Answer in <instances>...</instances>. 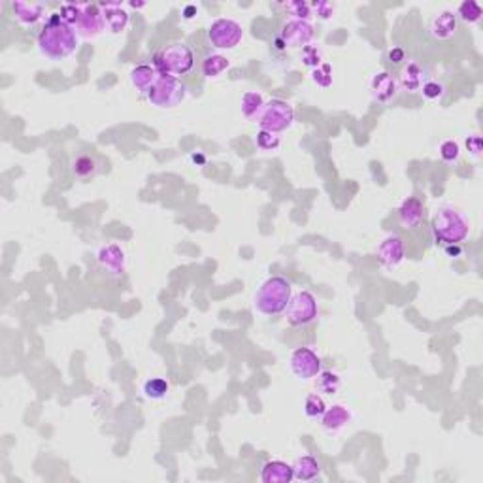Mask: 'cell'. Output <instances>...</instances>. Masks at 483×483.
I'll use <instances>...</instances> for the list:
<instances>
[{
	"label": "cell",
	"mask_w": 483,
	"mask_h": 483,
	"mask_svg": "<svg viewBox=\"0 0 483 483\" xmlns=\"http://www.w3.org/2000/svg\"><path fill=\"white\" fill-rule=\"evenodd\" d=\"M38 50L47 59H65L78 50L76 30L72 29V25L61 19V14H53L38 36Z\"/></svg>",
	"instance_id": "cell-1"
},
{
	"label": "cell",
	"mask_w": 483,
	"mask_h": 483,
	"mask_svg": "<svg viewBox=\"0 0 483 483\" xmlns=\"http://www.w3.org/2000/svg\"><path fill=\"white\" fill-rule=\"evenodd\" d=\"M432 233L436 236V240L444 242L447 246L449 244H461L470 235V221L461 210L447 206V208H442L434 215Z\"/></svg>",
	"instance_id": "cell-2"
},
{
	"label": "cell",
	"mask_w": 483,
	"mask_h": 483,
	"mask_svg": "<svg viewBox=\"0 0 483 483\" xmlns=\"http://www.w3.org/2000/svg\"><path fill=\"white\" fill-rule=\"evenodd\" d=\"M289 301H291V283L279 276L263 281L255 293L257 312H261L263 315H276L286 312Z\"/></svg>",
	"instance_id": "cell-3"
},
{
	"label": "cell",
	"mask_w": 483,
	"mask_h": 483,
	"mask_svg": "<svg viewBox=\"0 0 483 483\" xmlns=\"http://www.w3.org/2000/svg\"><path fill=\"white\" fill-rule=\"evenodd\" d=\"M195 65V55L187 45L170 44L153 57V66L161 76H183Z\"/></svg>",
	"instance_id": "cell-4"
},
{
	"label": "cell",
	"mask_w": 483,
	"mask_h": 483,
	"mask_svg": "<svg viewBox=\"0 0 483 483\" xmlns=\"http://www.w3.org/2000/svg\"><path fill=\"white\" fill-rule=\"evenodd\" d=\"M257 121H259L263 131L274 132V134L287 131L294 121L293 106L286 103V100L274 98L268 104H264L263 111L259 114Z\"/></svg>",
	"instance_id": "cell-5"
},
{
	"label": "cell",
	"mask_w": 483,
	"mask_h": 483,
	"mask_svg": "<svg viewBox=\"0 0 483 483\" xmlns=\"http://www.w3.org/2000/svg\"><path fill=\"white\" fill-rule=\"evenodd\" d=\"M147 98L159 108H174L185 98V85L174 76H161L155 87L147 93Z\"/></svg>",
	"instance_id": "cell-6"
},
{
	"label": "cell",
	"mask_w": 483,
	"mask_h": 483,
	"mask_svg": "<svg viewBox=\"0 0 483 483\" xmlns=\"http://www.w3.org/2000/svg\"><path fill=\"white\" fill-rule=\"evenodd\" d=\"M242 36H244V30L240 23L235 19H227V17L215 19L208 30V40L217 50H233L240 44Z\"/></svg>",
	"instance_id": "cell-7"
},
{
	"label": "cell",
	"mask_w": 483,
	"mask_h": 483,
	"mask_svg": "<svg viewBox=\"0 0 483 483\" xmlns=\"http://www.w3.org/2000/svg\"><path fill=\"white\" fill-rule=\"evenodd\" d=\"M287 321L294 325V327H302L312 323L317 317V301L310 291H301L294 297H291V301L286 308Z\"/></svg>",
	"instance_id": "cell-8"
},
{
	"label": "cell",
	"mask_w": 483,
	"mask_h": 483,
	"mask_svg": "<svg viewBox=\"0 0 483 483\" xmlns=\"http://www.w3.org/2000/svg\"><path fill=\"white\" fill-rule=\"evenodd\" d=\"M291 372L299 380H312L321 372V359L310 347H297L291 353Z\"/></svg>",
	"instance_id": "cell-9"
},
{
	"label": "cell",
	"mask_w": 483,
	"mask_h": 483,
	"mask_svg": "<svg viewBox=\"0 0 483 483\" xmlns=\"http://www.w3.org/2000/svg\"><path fill=\"white\" fill-rule=\"evenodd\" d=\"M106 27V19H104L103 8L96 6V4H83L81 15L78 23H76V29L83 38H95Z\"/></svg>",
	"instance_id": "cell-10"
},
{
	"label": "cell",
	"mask_w": 483,
	"mask_h": 483,
	"mask_svg": "<svg viewBox=\"0 0 483 483\" xmlns=\"http://www.w3.org/2000/svg\"><path fill=\"white\" fill-rule=\"evenodd\" d=\"M312 38H314V27L308 21H301V19L287 21L279 32V40L291 47H306L312 42Z\"/></svg>",
	"instance_id": "cell-11"
},
{
	"label": "cell",
	"mask_w": 483,
	"mask_h": 483,
	"mask_svg": "<svg viewBox=\"0 0 483 483\" xmlns=\"http://www.w3.org/2000/svg\"><path fill=\"white\" fill-rule=\"evenodd\" d=\"M378 261L381 263L383 268H395L398 264L402 263L404 259V242L400 236L391 235L385 240L381 242L380 248H378Z\"/></svg>",
	"instance_id": "cell-12"
},
{
	"label": "cell",
	"mask_w": 483,
	"mask_h": 483,
	"mask_svg": "<svg viewBox=\"0 0 483 483\" xmlns=\"http://www.w3.org/2000/svg\"><path fill=\"white\" fill-rule=\"evenodd\" d=\"M427 80H431L429 70L421 63H418V61L406 63V66L400 70V85H402L404 91H410V93L421 91V87H423V83Z\"/></svg>",
	"instance_id": "cell-13"
},
{
	"label": "cell",
	"mask_w": 483,
	"mask_h": 483,
	"mask_svg": "<svg viewBox=\"0 0 483 483\" xmlns=\"http://www.w3.org/2000/svg\"><path fill=\"white\" fill-rule=\"evenodd\" d=\"M72 172L81 182H89L100 174V161L93 153H81L72 161Z\"/></svg>",
	"instance_id": "cell-14"
},
{
	"label": "cell",
	"mask_w": 483,
	"mask_h": 483,
	"mask_svg": "<svg viewBox=\"0 0 483 483\" xmlns=\"http://www.w3.org/2000/svg\"><path fill=\"white\" fill-rule=\"evenodd\" d=\"M293 477V466L283 461H268L261 472V482L264 483H289Z\"/></svg>",
	"instance_id": "cell-15"
},
{
	"label": "cell",
	"mask_w": 483,
	"mask_h": 483,
	"mask_svg": "<svg viewBox=\"0 0 483 483\" xmlns=\"http://www.w3.org/2000/svg\"><path fill=\"white\" fill-rule=\"evenodd\" d=\"M457 30V14L455 12H442L431 21V34L436 40H447L451 38Z\"/></svg>",
	"instance_id": "cell-16"
},
{
	"label": "cell",
	"mask_w": 483,
	"mask_h": 483,
	"mask_svg": "<svg viewBox=\"0 0 483 483\" xmlns=\"http://www.w3.org/2000/svg\"><path fill=\"white\" fill-rule=\"evenodd\" d=\"M350 421H352V411L347 410L345 406H340V404L332 406V408H327L321 416L323 429L329 432L342 431Z\"/></svg>",
	"instance_id": "cell-17"
},
{
	"label": "cell",
	"mask_w": 483,
	"mask_h": 483,
	"mask_svg": "<svg viewBox=\"0 0 483 483\" xmlns=\"http://www.w3.org/2000/svg\"><path fill=\"white\" fill-rule=\"evenodd\" d=\"M96 259H98L100 266L106 268L108 272H111V274H121V272H123L125 253L121 251L119 246H116V244H110V246H106V248L100 249V251H98V255H96Z\"/></svg>",
	"instance_id": "cell-18"
},
{
	"label": "cell",
	"mask_w": 483,
	"mask_h": 483,
	"mask_svg": "<svg viewBox=\"0 0 483 483\" xmlns=\"http://www.w3.org/2000/svg\"><path fill=\"white\" fill-rule=\"evenodd\" d=\"M159 78H161V74L157 72L155 66L149 65L136 66L131 72V83L142 93H149L155 87V83L159 81Z\"/></svg>",
	"instance_id": "cell-19"
},
{
	"label": "cell",
	"mask_w": 483,
	"mask_h": 483,
	"mask_svg": "<svg viewBox=\"0 0 483 483\" xmlns=\"http://www.w3.org/2000/svg\"><path fill=\"white\" fill-rule=\"evenodd\" d=\"M398 81L389 72L378 74L372 80V96L378 103H389L396 95Z\"/></svg>",
	"instance_id": "cell-20"
},
{
	"label": "cell",
	"mask_w": 483,
	"mask_h": 483,
	"mask_svg": "<svg viewBox=\"0 0 483 483\" xmlns=\"http://www.w3.org/2000/svg\"><path fill=\"white\" fill-rule=\"evenodd\" d=\"M398 217L404 228L418 227L423 217V206L418 198H406L400 208H398Z\"/></svg>",
	"instance_id": "cell-21"
},
{
	"label": "cell",
	"mask_w": 483,
	"mask_h": 483,
	"mask_svg": "<svg viewBox=\"0 0 483 483\" xmlns=\"http://www.w3.org/2000/svg\"><path fill=\"white\" fill-rule=\"evenodd\" d=\"M104 12V19H106V27L111 30V32H121L127 27L129 23V14L125 12L123 6L114 2V4H100Z\"/></svg>",
	"instance_id": "cell-22"
},
{
	"label": "cell",
	"mask_w": 483,
	"mask_h": 483,
	"mask_svg": "<svg viewBox=\"0 0 483 483\" xmlns=\"http://www.w3.org/2000/svg\"><path fill=\"white\" fill-rule=\"evenodd\" d=\"M293 474L301 482H312L319 474V464L312 455H304L301 459H297L293 464Z\"/></svg>",
	"instance_id": "cell-23"
},
{
	"label": "cell",
	"mask_w": 483,
	"mask_h": 483,
	"mask_svg": "<svg viewBox=\"0 0 483 483\" xmlns=\"http://www.w3.org/2000/svg\"><path fill=\"white\" fill-rule=\"evenodd\" d=\"M15 17L25 25H32L42 17V4H30V2H14L12 4Z\"/></svg>",
	"instance_id": "cell-24"
},
{
	"label": "cell",
	"mask_w": 483,
	"mask_h": 483,
	"mask_svg": "<svg viewBox=\"0 0 483 483\" xmlns=\"http://www.w3.org/2000/svg\"><path fill=\"white\" fill-rule=\"evenodd\" d=\"M264 108V98L261 93L257 91H248L244 93L242 96V114L246 116L248 119L259 118V114L263 111Z\"/></svg>",
	"instance_id": "cell-25"
},
{
	"label": "cell",
	"mask_w": 483,
	"mask_h": 483,
	"mask_svg": "<svg viewBox=\"0 0 483 483\" xmlns=\"http://www.w3.org/2000/svg\"><path fill=\"white\" fill-rule=\"evenodd\" d=\"M228 66H230V63H228L227 57H223V55H210V57H206V61L202 63V72H204L206 78H217V76H221V74L227 70Z\"/></svg>",
	"instance_id": "cell-26"
},
{
	"label": "cell",
	"mask_w": 483,
	"mask_h": 483,
	"mask_svg": "<svg viewBox=\"0 0 483 483\" xmlns=\"http://www.w3.org/2000/svg\"><path fill=\"white\" fill-rule=\"evenodd\" d=\"M315 378H317V381H315L317 391H321L325 395H334L338 389H340V383H342L340 376L332 372H319Z\"/></svg>",
	"instance_id": "cell-27"
},
{
	"label": "cell",
	"mask_w": 483,
	"mask_h": 483,
	"mask_svg": "<svg viewBox=\"0 0 483 483\" xmlns=\"http://www.w3.org/2000/svg\"><path fill=\"white\" fill-rule=\"evenodd\" d=\"M169 381L164 378H151L144 383V393H146L147 398H153V400H159V398H164L167 393H169Z\"/></svg>",
	"instance_id": "cell-28"
},
{
	"label": "cell",
	"mask_w": 483,
	"mask_h": 483,
	"mask_svg": "<svg viewBox=\"0 0 483 483\" xmlns=\"http://www.w3.org/2000/svg\"><path fill=\"white\" fill-rule=\"evenodd\" d=\"M483 15V8L474 2V0H466L462 2L459 6V17H461L464 23H477L482 19Z\"/></svg>",
	"instance_id": "cell-29"
},
{
	"label": "cell",
	"mask_w": 483,
	"mask_h": 483,
	"mask_svg": "<svg viewBox=\"0 0 483 483\" xmlns=\"http://www.w3.org/2000/svg\"><path fill=\"white\" fill-rule=\"evenodd\" d=\"M325 410H327V404H325V400H323L321 396L315 395V393L314 395H308L306 404H304V411H306L308 418H321L323 414H325Z\"/></svg>",
	"instance_id": "cell-30"
},
{
	"label": "cell",
	"mask_w": 483,
	"mask_h": 483,
	"mask_svg": "<svg viewBox=\"0 0 483 483\" xmlns=\"http://www.w3.org/2000/svg\"><path fill=\"white\" fill-rule=\"evenodd\" d=\"M459 155H461V147L455 140H446L440 144V157L446 162H455L459 159Z\"/></svg>",
	"instance_id": "cell-31"
},
{
	"label": "cell",
	"mask_w": 483,
	"mask_h": 483,
	"mask_svg": "<svg viewBox=\"0 0 483 483\" xmlns=\"http://www.w3.org/2000/svg\"><path fill=\"white\" fill-rule=\"evenodd\" d=\"M444 83L442 81H436V80H427L423 83V87H421V93H423L425 98H429V100H436V98H440V96H444Z\"/></svg>",
	"instance_id": "cell-32"
},
{
	"label": "cell",
	"mask_w": 483,
	"mask_h": 483,
	"mask_svg": "<svg viewBox=\"0 0 483 483\" xmlns=\"http://www.w3.org/2000/svg\"><path fill=\"white\" fill-rule=\"evenodd\" d=\"M81 10H83V4H65L61 8V19L68 25H76L80 19Z\"/></svg>",
	"instance_id": "cell-33"
},
{
	"label": "cell",
	"mask_w": 483,
	"mask_h": 483,
	"mask_svg": "<svg viewBox=\"0 0 483 483\" xmlns=\"http://www.w3.org/2000/svg\"><path fill=\"white\" fill-rule=\"evenodd\" d=\"M286 8L289 14L294 15V19H301V21H308L310 15H312V6L306 4V2H291Z\"/></svg>",
	"instance_id": "cell-34"
},
{
	"label": "cell",
	"mask_w": 483,
	"mask_h": 483,
	"mask_svg": "<svg viewBox=\"0 0 483 483\" xmlns=\"http://www.w3.org/2000/svg\"><path fill=\"white\" fill-rule=\"evenodd\" d=\"M257 146L264 149V151H270V149H276L279 146V138L274 132L261 131L257 134Z\"/></svg>",
	"instance_id": "cell-35"
},
{
	"label": "cell",
	"mask_w": 483,
	"mask_h": 483,
	"mask_svg": "<svg viewBox=\"0 0 483 483\" xmlns=\"http://www.w3.org/2000/svg\"><path fill=\"white\" fill-rule=\"evenodd\" d=\"M312 80H314L317 85H321V87H329L330 83H332V70H330V66L329 65L317 66V68L314 70Z\"/></svg>",
	"instance_id": "cell-36"
},
{
	"label": "cell",
	"mask_w": 483,
	"mask_h": 483,
	"mask_svg": "<svg viewBox=\"0 0 483 483\" xmlns=\"http://www.w3.org/2000/svg\"><path fill=\"white\" fill-rule=\"evenodd\" d=\"M302 61L306 66H319L321 65V52L315 45H306L302 52Z\"/></svg>",
	"instance_id": "cell-37"
},
{
	"label": "cell",
	"mask_w": 483,
	"mask_h": 483,
	"mask_svg": "<svg viewBox=\"0 0 483 483\" xmlns=\"http://www.w3.org/2000/svg\"><path fill=\"white\" fill-rule=\"evenodd\" d=\"M314 8L321 19H329L334 14V4L332 2H315Z\"/></svg>",
	"instance_id": "cell-38"
},
{
	"label": "cell",
	"mask_w": 483,
	"mask_h": 483,
	"mask_svg": "<svg viewBox=\"0 0 483 483\" xmlns=\"http://www.w3.org/2000/svg\"><path fill=\"white\" fill-rule=\"evenodd\" d=\"M466 147H469L472 153L477 155L482 151V138L480 136H472V138L466 140Z\"/></svg>",
	"instance_id": "cell-39"
},
{
	"label": "cell",
	"mask_w": 483,
	"mask_h": 483,
	"mask_svg": "<svg viewBox=\"0 0 483 483\" xmlns=\"http://www.w3.org/2000/svg\"><path fill=\"white\" fill-rule=\"evenodd\" d=\"M389 61H391L393 65H398L400 61H404V50H402V47H393V50L389 52Z\"/></svg>",
	"instance_id": "cell-40"
},
{
	"label": "cell",
	"mask_w": 483,
	"mask_h": 483,
	"mask_svg": "<svg viewBox=\"0 0 483 483\" xmlns=\"http://www.w3.org/2000/svg\"><path fill=\"white\" fill-rule=\"evenodd\" d=\"M446 253L451 257V259H457V257L462 255V249L459 244H449V246H446Z\"/></svg>",
	"instance_id": "cell-41"
}]
</instances>
